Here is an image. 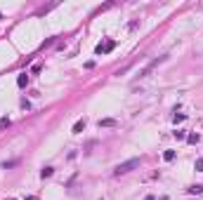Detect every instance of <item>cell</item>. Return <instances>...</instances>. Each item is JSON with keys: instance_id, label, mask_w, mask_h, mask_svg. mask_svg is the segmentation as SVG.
Segmentation results:
<instances>
[{"instance_id": "3957f363", "label": "cell", "mask_w": 203, "mask_h": 200, "mask_svg": "<svg viewBox=\"0 0 203 200\" xmlns=\"http://www.w3.org/2000/svg\"><path fill=\"white\" fill-rule=\"evenodd\" d=\"M113 47H116V40H106V42H99L95 52H97V54H109Z\"/></svg>"}, {"instance_id": "9a60e30c", "label": "cell", "mask_w": 203, "mask_h": 200, "mask_svg": "<svg viewBox=\"0 0 203 200\" xmlns=\"http://www.w3.org/2000/svg\"><path fill=\"white\" fill-rule=\"evenodd\" d=\"M172 120H175V122H182V120H184V113H175V118H172Z\"/></svg>"}, {"instance_id": "2e32d148", "label": "cell", "mask_w": 203, "mask_h": 200, "mask_svg": "<svg viewBox=\"0 0 203 200\" xmlns=\"http://www.w3.org/2000/svg\"><path fill=\"white\" fill-rule=\"evenodd\" d=\"M26 200H38V198H36V195H28V198H26Z\"/></svg>"}, {"instance_id": "4fadbf2b", "label": "cell", "mask_w": 203, "mask_h": 200, "mask_svg": "<svg viewBox=\"0 0 203 200\" xmlns=\"http://www.w3.org/2000/svg\"><path fill=\"white\" fill-rule=\"evenodd\" d=\"M17 165V160H7V163H2V169H10V167H14Z\"/></svg>"}, {"instance_id": "6da1fadb", "label": "cell", "mask_w": 203, "mask_h": 200, "mask_svg": "<svg viewBox=\"0 0 203 200\" xmlns=\"http://www.w3.org/2000/svg\"><path fill=\"white\" fill-rule=\"evenodd\" d=\"M139 163H142L139 158H130V160H125V163L118 165V167L113 169V174H116V177H121V174H128V172H132V169H137Z\"/></svg>"}, {"instance_id": "5bb4252c", "label": "cell", "mask_w": 203, "mask_h": 200, "mask_svg": "<svg viewBox=\"0 0 203 200\" xmlns=\"http://www.w3.org/2000/svg\"><path fill=\"white\" fill-rule=\"evenodd\" d=\"M7 125H10V118H0V130H5Z\"/></svg>"}, {"instance_id": "52a82bcc", "label": "cell", "mask_w": 203, "mask_h": 200, "mask_svg": "<svg viewBox=\"0 0 203 200\" xmlns=\"http://www.w3.org/2000/svg\"><path fill=\"white\" fill-rule=\"evenodd\" d=\"M52 174H54V169H52V167H43V169H40V177H43V179H50Z\"/></svg>"}, {"instance_id": "30bf717a", "label": "cell", "mask_w": 203, "mask_h": 200, "mask_svg": "<svg viewBox=\"0 0 203 200\" xmlns=\"http://www.w3.org/2000/svg\"><path fill=\"white\" fill-rule=\"evenodd\" d=\"M198 139H201L198 134H187V141L189 144H198Z\"/></svg>"}, {"instance_id": "7c38bea8", "label": "cell", "mask_w": 203, "mask_h": 200, "mask_svg": "<svg viewBox=\"0 0 203 200\" xmlns=\"http://www.w3.org/2000/svg\"><path fill=\"white\" fill-rule=\"evenodd\" d=\"M194 167H196V172H203V158H198L196 163H194Z\"/></svg>"}, {"instance_id": "ba28073f", "label": "cell", "mask_w": 203, "mask_h": 200, "mask_svg": "<svg viewBox=\"0 0 203 200\" xmlns=\"http://www.w3.org/2000/svg\"><path fill=\"white\" fill-rule=\"evenodd\" d=\"M187 193H203V184H196V186H189V188H187Z\"/></svg>"}, {"instance_id": "277c9868", "label": "cell", "mask_w": 203, "mask_h": 200, "mask_svg": "<svg viewBox=\"0 0 203 200\" xmlns=\"http://www.w3.org/2000/svg\"><path fill=\"white\" fill-rule=\"evenodd\" d=\"M118 122L113 120V118H104V120H99V127H116Z\"/></svg>"}, {"instance_id": "8fae6325", "label": "cell", "mask_w": 203, "mask_h": 200, "mask_svg": "<svg viewBox=\"0 0 203 200\" xmlns=\"http://www.w3.org/2000/svg\"><path fill=\"white\" fill-rule=\"evenodd\" d=\"M175 139H180V141H182V139H187V132H184V130H177V132H175Z\"/></svg>"}, {"instance_id": "7a4b0ae2", "label": "cell", "mask_w": 203, "mask_h": 200, "mask_svg": "<svg viewBox=\"0 0 203 200\" xmlns=\"http://www.w3.org/2000/svg\"><path fill=\"white\" fill-rule=\"evenodd\" d=\"M163 59H166V57H156V59H151V61H149V64H146V66H144V69H142V71H139V73H137V75H139V78H144V75H149V73H151V71H154V69H156V66H158V64H161V61H163Z\"/></svg>"}, {"instance_id": "e0dca14e", "label": "cell", "mask_w": 203, "mask_h": 200, "mask_svg": "<svg viewBox=\"0 0 203 200\" xmlns=\"http://www.w3.org/2000/svg\"><path fill=\"white\" fill-rule=\"evenodd\" d=\"M144 200H156V198H154V195H146V198H144Z\"/></svg>"}, {"instance_id": "d6986e66", "label": "cell", "mask_w": 203, "mask_h": 200, "mask_svg": "<svg viewBox=\"0 0 203 200\" xmlns=\"http://www.w3.org/2000/svg\"><path fill=\"white\" fill-rule=\"evenodd\" d=\"M10 200H17V198H10Z\"/></svg>"}, {"instance_id": "9c48e42d", "label": "cell", "mask_w": 203, "mask_h": 200, "mask_svg": "<svg viewBox=\"0 0 203 200\" xmlns=\"http://www.w3.org/2000/svg\"><path fill=\"white\" fill-rule=\"evenodd\" d=\"M163 160H168V163L175 160V151H166V153H163Z\"/></svg>"}, {"instance_id": "8992f818", "label": "cell", "mask_w": 203, "mask_h": 200, "mask_svg": "<svg viewBox=\"0 0 203 200\" xmlns=\"http://www.w3.org/2000/svg\"><path fill=\"white\" fill-rule=\"evenodd\" d=\"M83 130H85V120H78V122L73 125V134H80Z\"/></svg>"}, {"instance_id": "ac0fdd59", "label": "cell", "mask_w": 203, "mask_h": 200, "mask_svg": "<svg viewBox=\"0 0 203 200\" xmlns=\"http://www.w3.org/2000/svg\"><path fill=\"white\" fill-rule=\"evenodd\" d=\"M0 19H2V12H0Z\"/></svg>"}, {"instance_id": "5b68a950", "label": "cell", "mask_w": 203, "mask_h": 200, "mask_svg": "<svg viewBox=\"0 0 203 200\" xmlns=\"http://www.w3.org/2000/svg\"><path fill=\"white\" fill-rule=\"evenodd\" d=\"M17 85H19V87H26V85H28V75H26V73H22L19 78H17Z\"/></svg>"}]
</instances>
